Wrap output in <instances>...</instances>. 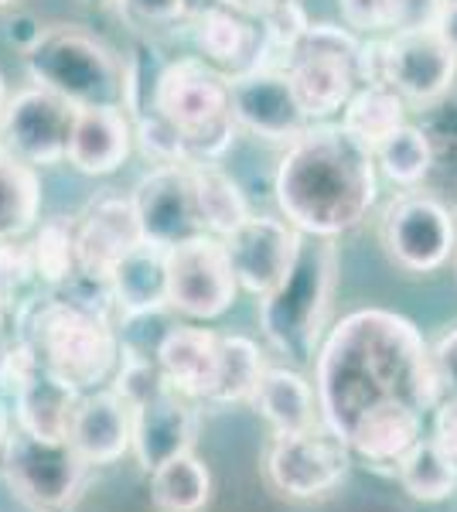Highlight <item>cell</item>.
Listing matches in <instances>:
<instances>
[{
    "mask_svg": "<svg viewBox=\"0 0 457 512\" xmlns=\"http://www.w3.org/2000/svg\"><path fill=\"white\" fill-rule=\"evenodd\" d=\"M321 424L338 437L376 407L406 403L434 410L440 403L434 352L413 321L382 308H362L338 321L314 359Z\"/></svg>",
    "mask_w": 457,
    "mask_h": 512,
    "instance_id": "1",
    "label": "cell"
},
{
    "mask_svg": "<svg viewBox=\"0 0 457 512\" xmlns=\"http://www.w3.org/2000/svg\"><path fill=\"white\" fill-rule=\"evenodd\" d=\"M277 202L297 233L331 239L376 202V151L345 123H311L277 168Z\"/></svg>",
    "mask_w": 457,
    "mask_h": 512,
    "instance_id": "2",
    "label": "cell"
},
{
    "mask_svg": "<svg viewBox=\"0 0 457 512\" xmlns=\"http://www.w3.org/2000/svg\"><path fill=\"white\" fill-rule=\"evenodd\" d=\"M21 338L35 349L38 366L76 386L79 393L103 390L120 362V335L103 308L72 297H48L24 318Z\"/></svg>",
    "mask_w": 457,
    "mask_h": 512,
    "instance_id": "3",
    "label": "cell"
},
{
    "mask_svg": "<svg viewBox=\"0 0 457 512\" xmlns=\"http://www.w3.org/2000/svg\"><path fill=\"white\" fill-rule=\"evenodd\" d=\"M335 287V250L331 243H301L290 274L260 297L263 338L287 366H307L318 359L324 318Z\"/></svg>",
    "mask_w": 457,
    "mask_h": 512,
    "instance_id": "4",
    "label": "cell"
},
{
    "mask_svg": "<svg viewBox=\"0 0 457 512\" xmlns=\"http://www.w3.org/2000/svg\"><path fill=\"white\" fill-rule=\"evenodd\" d=\"M154 113L185 140L191 161H212L232 144V82L205 59H178L154 82Z\"/></svg>",
    "mask_w": 457,
    "mask_h": 512,
    "instance_id": "5",
    "label": "cell"
},
{
    "mask_svg": "<svg viewBox=\"0 0 457 512\" xmlns=\"http://www.w3.org/2000/svg\"><path fill=\"white\" fill-rule=\"evenodd\" d=\"M24 65L35 86L52 89L76 106H120L127 99L123 65L113 59L110 48L79 28H45L38 45L24 52Z\"/></svg>",
    "mask_w": 457,
    "mask_h": 512,
    "instance_id": "6",
    "label": "cell"
},
{
    "mask_svg": "<svg viewBox=\"0 0 457 512\" xmlns=\"http://www.w3.org/2000/svg\"><path fill=\"white\" fill-rule=\"evenodd\" d=\"M362 45L335 24H307L287 59V79L307 120L345 110L355 96Z\"/></svg>",
    "mask_w": 457,
    "mask_h": 512,
    "instance_id": "7",
    "label": "cell"
},
{
    "mask_svg": "<svg viewBox=\"0 0 457 512\" xmlns=\"http://www.w3.org/2000/svg\"><path fill=\"white\" fill-rule=\"evenodd\" d=\"M0 472L31 512H65L79 499L89 465L69 441L38 437L14 427L0 451Z\"/></svg>",
    "mask_w": 457,
    "mask_h": 512,
    "instance_id": "8",
    "label": "cell"
},
{
    "mask_svg": "<svg viewBox=\"0 0 457 512\" xmlns=\"http://www.w3.org/2000/svg\"><path fill=\"white\" fill-rule=\"evenodd\" d=\"M352 458L345 437L318 424L304 434H273L263 472L280 495L304 502L335 492L345 482Z\"/></svg>",
    "mask_w": 457,
    "mask_h": 512,
    "instance_id": "9",
    "label": "cell"
},
{
    "mask_svg": "<svg viewBox=\"0 0 457 512\" xmlns=\"http://www.w3.org/2000/svg\"><path fill=\"white\" fill-rule=\"evenodd\" d=\"M239 280L219 236H195L168 250V308L191 321L226 315L236 301Z\"/></svg>",
    "mask_w": 457,
    "mask_h": 512,
    "instance_id": "10",
    "label": "cell"
},
{
    "mask_svg": "<svg viewBox=\"0 0 457 512\" xmlns=\"http://www.w3.org/2000/svg\"><path fill=\"white\" fill-rule=\"evenodd\" d=\"M382 243L406 274H434L457 253V226L434 198H400L382 222Z\"/></svg>",
    "mask_w": 457,
    "mask_h": 512,
    "instance_id": "11",
    "label": "cell"
},
{
    "mask_svg": "<svg viewBox=\"0 0 457 512\" xmlns=\"http://www.w3.org/2000/svg\"><path fill=\"white\" fill-rule=\"evenodd\" d=\"M79 106L72 99L52 93L45 86L21 89L7 99L0 134L4 147H11L28 164H55L69 154V137L76 127Z\"/></svg>",
    "mask_w": 457,
    "mask_h": 512,
    "instance_id": "12",
    "label": "cell"
},
{
    "mask_svg": "<svg viewBox=\"0 0 457 512\" xmlns=\"http://www.w3.org/2000/svg\"><path fill=\"white\" fill-rule=\"evenodd\" d=\"M130 198H134L144 243L171 250V246L188 243V239L205 233L202 212H198V198H195L191 164L154 168L151 175H144L137 181Z\"/></svg>",
    "mask_w": 457,
    "mask_h": 512,
    "instance_id": "13",
    "label": "cell"
},
{
    "mask_svg": "<svg viewBox=\"0 0 457 512\" xmlns=\"http://www.w3.org/2000/svg\"><path fill=\"white\" fill-rule=\"evenodd\" d=\"M222 243H226V250H229L239 287L263 297L290 274L304 239L290 222H280L270 216H249L243 226H239L236 233H229Z\"/></svg>",
    "mask_w": 457,
    "mask_h": 512,
    "instance_id": "14",
    "label": "cell"
},
{
    "mask_svg": "<svg viewBox=\"0 0 457 512\" xmlns=\"http://www.w3.org/2000/svg\"><path fill=\"white\" fill-rule=\"evenodd\" d=\"M229 82L236 123L253 130L256 137L277 140V144H294L311 127L307 113L297 103L287 72L260 65V69H249L243 76H232Z\"/></svg>",
    "mask_w": 457,
    "mask_h": 512,
    "instance_id": "15",
    "label": "cell"
},
{
    "mask_svg": "<svg viewBox=\"0 0 457 512\" xmlns=\"http://www.w3.org/2000/svg\"><path fill=\"white\" fill-rule=\"evenodd\" d=\"M386 48V86L417 103H434L451 89L457 72V55L444 45L437 28L427 31H400Z\"/></svg>",
    "mask_w": 457,
    "mask_h": 512,
    "instance_id": "16",
    "label": "cell"
},
{
    "mask_svg": "<svg viewBox=\"0 0 457 512\" xmlns=\"http://www.w3.org/2000/svg\"><path fill=\"white\" fill-rule=\"evenodd\" d=\"M79 274L96 284H106L116 263L134 246L144 243L134 198H99L82 212L79 226Z\"/></svg>",
    "mask_w": 457,
    "mask_h": 512,
    "instance_id": "17",
    "label": "cell"
},
{
    "mask_svg": "<svg viewBox=\"0 0 457 512\" xmlns=\"http://www.w3.org/2000/svg\"><path fill=\"white\" fill-rule=\"evenodd\" d=\"M69 444L89 468L116 465L123 454L134 451V407L110 386L82 393L69 427Z\"/></svg>",
    "mask_w": 457,
    "mask_h": 512,
    "instance_id": "18",
    "label": "cell"
},
{
    "mask_svg": "<svg viewBox=\"0 0 457 512\" xmlns=\"http://www.w3.org/2000/svg\"><path fill=\"white\" fill-rule=\"evenodd\" d=\"M195 400L174 393L171 386L164 393L151 396L134 410V458L147 475L161 468L164 461L188 454L195 444Z\"/></svg>",
    "mask_w": 457,
    "mask_h": 512,
    "instance_id": "19",
    "label": "cell"
},
{
    "mask_svg": "<svg viewBox=\"0 0 457 512\" xmlns=\"http://www.w3.org/2000/svg\"><path fill=\"white\" fill-rule=\"evenodd\" d=\"M134 151V123L116 103L79 106L65 161L82 175H113Z\"/></svg>",
    "mask_w": 457,
    "mask_h": 512,
    "instance_id": "20",
    "label": "cell"
},
{
    "mask_svg": "<svg viewBox=\"0 0 457 512\" xmlns=\"http://www.w3.org/2000/svg\"><path fill=\"white\" fill-rule=\"evenodd\" d=\"M219 345L222 335L209 332V328H168L157 345V366H161L171 390L188 396V400H209L215 373H219Z\"/></svg>",
    "mask_w": 457,
    "mask_h": 512,
    "instance_id": "21",
    "label": "cell"
},
{
    "mask_svg": "<svg viewBox=\"0 0 457 512\" xmlns=\"http://www.w3.org/2000/svg\"><path fill=\"white\" fill-rule=\"evenodd\" d=\"M110 304L123 318L161 315L168 308V250L154 243L134 246L106 280Z\"/></svg>",
    "mask_w": 457,
    "mask_h": 512,
    "instance_id": "22",
    "label": "cell"
},
{
    "mask_svg": "<svg viewBox=\"0 0 457 512\" xmlns=\"http://www.w3.org/2000/svg\"><path fill=\"white\" fill-rule=\"evenodd\" d=\"M423 437V414L406 403H386V407L369 410L352 434L345 437L355 458L369 461L376 468H393L403 461V454Z\"/></svg>",
    "mask_w": 457,
    "mask_h": 512,
    "instance_id": "23",
    "label": "cell"
},
{
    "mask_svg": "<svg viewBox=\"0 0 457 512\" xmlns=\"http://www.w3.org/2000/svg\"><path fill=\"white\" fill-rule=\"evenodd\" d=\"M253 403L273 434H304L321 424L318 390L294 366H267Z\"/></svg>",
    "mask_w": 457,
    "mask_h": 512,
    "instance_id": "24",
    "label": "cell"
},
{
    "mask_svg": "<svg viewBox=\"0 0 457 512\" xmlns=\"http://www.w3.org/2000/svg\"><path fill=\"white\" fill-rule=\"evenodd\" d=\"M195 45L202 52V59L222 69L226 76H243L249 69H260V62L253 55H260L263 35H256L246 24L243 14L229 11L222 4H212L198 14L195 28Z\"/></svg>",
    "mask_w": 457,
    "mask_h": 512,
    "instance_id": "25",
    "label": "cell"
},
{
    "mask_svg": "<svg viewBox=\"0 0 457 512\" xmlns=\"http://www.w3.org/2000/svg\"><path fill=\"white\" fill-rule=\"evenodd\" d=\"M82 393L76 386L62 383L58 376L38 369L28 383L14 390V424L28 434L55 437V441H69V427L76 417Z\"/></svg>",
    "mask_w": 457,
    "mask_h": 512,
    "instance_id": "26",
    "label": "cell"
},
{
    "mask_svg": "<svg viewBox=\"0 0 457 512\" xmlns=\"http://www.w3.org/2000/svg\"><path fill=\"white\" fill-rule=\"evenodd\" d=\"M41 181L35 164L0 144V243L21 239L38 222Z\"/></svg>",
    "mask_w": 457,
    "mask_h": 512,
    "instance_id": "27",
    "label": "cell"
},
{
    "mask_svg": "<svg viewBox=\"0 0 457 512\" xmlns=\"http://www.w3.org/2000/svg\"><path fill=\"white\" fill-rule=\"evenodd\" d=\"M212 499V472L195 454H178L151 472V502L157 512H202Z\"/></svg>",
    "mask_w": 457,
    "mask_h": 512,
    "instance_id": "28",
    "label": "cell"
},
{
    "mask_svg": "<svg viewBox=\"0 0 457 512\" xmlns=\"http://www.w3.org/2000/svg\"><path fill=\"white\" fill-rule=\"evenodd\" d=\"M263 373H267V366H263V352L256 349V342H249L243 335H222L219 373H215V386L205 403H212V407L253 403Z\"/></svg>",
    "mask_w": 457,
    "mask_h": 512,
    "instance_id": "29",
    "label": "cell"
},
{
    "mask_svg": "<svg viewBox=\"0 0 457 512\" xmlns=\"http://www.w3.org/2000/svg\"><path fill=\"white\" fill-rule=\"evenodd\" d=\"M396 478H400L403 492L413 502L434 506V502H447L457 492V465L437 448L430 437H420L403 461L396 465Z\"/></svg>",
    "mask_w": 457,
    "mask_h": 512,
    "instance_id": "30",
    "label": "cell"
},
{
    "mask_svg": "<svg viewBox=\"0 0 457 512\" xmlns=\"http://www.w3.org/2000/svg\"><path fill=\"white\" fill-rule=\"evenodd\" d=\"M191 175H195V198H198L205 233L219 239L236 233L249 219V205L236 181L222 175L219 168H212L209 161H191Z\"/></svg>",
    "mask_w": 457,
    "mask_h": 512,
    "instance_id": "31",
    "label": "cell"
},
{
    "mask_svg": "<svg viewBox=\"0 0 457 512\" xmlns=\"http://www.w3.org/2000/svg\"><path fill=\"white\" fill-rule=\"evenodd\" d=\"M345 130H352L365 147H376L406 123L403 96L393 86H365L345 106Z\"/></svg>",
    "mask_w": 457,
    "mask_h": 512,
    "instance_id": "32",
    "label": "cell"
},
{
    "mask_svg": "<svg viewBox=\"0 0 457 512\" xmlns=\"http://www.w3.org/2000/svg\"><path fill=\"white\" fill-rule=\"evenodd\" d=\"M35 253V274L41 284L62 287L79 274V239H76V222L72 219H45L31 243Z\"/></svg>",
    "mask_w": 457,
    "mask_h": 512,
    "instance_id": "33",
    "label": "cell"
},
{
    "mask_svg": "<svg viewBox=\"0 0 457 512\" xmlns=\"http://www.w3.org/2000/svg\"><path fill=\"white\" fill-rule=\"evenodd\" d=\"M376 161L382 164L396 185H417L430 171V144L417 127H403L376 147Z\"/></svg>",
    "mask_w": 457,
    "mask_h": 512,
    "instance_id": "34",
    "label": "cell"
},
{
    "mask_svg": "<svg viewBox=\"0 0 457 512\" xmlns=\"http://www.w3.org/2000/svg\"><path fill=\"white\" fill-rule=\"evenodd\" d=\"M134 140L140 144V151L154 161V168H168V164H191V154L181 140L178 130L171 127L161 113H151L134 127Z\"/></svg>",
    "mask_w": 457,
    "mask_h": 512,
    "instance_id": "35",
    "label": "cell"
},
{
    "mask_svg": "<svg viewBox=\"0 0 457 512\" xmlns=\"http://www.w3.org/2000/svg\"><path fill=\"white\" fill-rule=\"evenodd\" d=\"M447 0H389V31H427L437 28Z\"/></svg>",
    "mask_w": 457,
    "mask_h": 512,
    "instance_id": "36",
    "label": "cell"
},
{
    "mask_svg": "<svg viewBox=\"0 0 457 512\" xmlns=\"http://www.w3.org/2000/svg\"><path fill=\"white\" fill-rule=\"evenodd\" d=\"M123 11L144 24H171L191 11V0H120Z\"/></svg>",
    "mask_w": 457,
    "mask_h": 512,
    "instance_id": "37",
    "label": "cell"
},
{
    "mask_svg": "<svg viewBox=\"0 0 457 512\" xmlns=\"http://www.w3.org/2000/svg\"><path fill=\"white\" fill-rule=\"evenodd\" d=\"M434 373L440 400H457V328L434 345Z\"/></svg>",
    "mask_w": 457,
    "mask_h": 512,
    "instance_id": "38",
    "label": "cell"
},
{
    "mask_svg": "<svg viewBox=\"0 0 457 512\" xmlns=\"http://www.w3.org/2000/svg\"><path fill=\"white\" fill-rule=\"evenodd\" d=\"M348 28L389 31V0H338Z\"/></svg>",
    "mask_w": 457,
    "mask_h": 512,
    "instance_id": "39",
    "label": "cell"
},
{
    "mask_svg": "<svg viewBox=\"0 0 457 512\" xmlns=\"http://www.w3.org/2000/svg\"><path fill=\"white\" fill-rule=\"evenodd\" d=\"M430 441L457 465V400H440L434 407V427H430Z\"/></svg>",
    "mask_w": 457,
    "mask_h": 512,
    "instance_id": "40",
    "label": "cell"
},
{
    "mask_svg": "<svg viewBox=\"0 0 457 512\" xmlns=\"http://www.w3.org/2000/svg\"><path fill=\"white\" fill-rule=\"evenodd\" d=\"M41 35H45V28H41V21H35L31 14H18V18L11 21V31H7V38H11L21 52H31L41 41Z\"/></svg>",
    "mask_w": 457,
    "mask_h": 512,
    "instance_id": "41",
    "label": "cell"
},
{
    "mask_svg": "<svg viewBox=\"0 0 457 512\" xmlns=\"http://www.w3.org/2000/svg\"><path fill=\"white\" fill-rule=\"evenodd\" d=\"M215 4L229 7V11L243 14V18H267L277 4H284V0H215Z\"/></svg>",
    "mask_w": 457,
    "mask_h": 512,
    "instance_id": "42",
    "label": "cell"
},
{
    "mask_svg": "<svg viewBox=\"0 0 457 512\" xmlns=\"http://www.w3.org/2000/svg\"><path fill=\"white\" fill-rule=\"evenodd\" d=\"M437 35L444 38V45L457 55V0H447L444 4L440 21H437Z\"/></svg>",
    "mask_w": 457,
    "mask_h": 512,
    "instance_id": "43",
    "label": "cell"
},
{
    "mask_svg": "<svg viewBox=\"0 0 457 512\" xmlns=\"http://www.w3.org/2000/svg\"><path fill=\"white\" fill-rule=\"evenodd\" d=\"M14 410H7V403L0 400V451H4V444H7V437L14 434Z\"/></svg>",
    "mask_w": 457,
    "mask_h": 512,
    "instance_id": "44",
    "label": "cell"
},
{
    "mask_svg": "<svg viewBox=\"0 0 457 512\" xmlns=\"http://www.w3.org/2000/svg\"><path fill=\"white\" fill-rule=\"evenodd\" d=\"M4 110H7V93H4V76H0V120H4Z\"/></svg>",
    "mask_w": 457,
    "mask_h": 512,
    "instance_id": "45",
    "label": "cell"
},
{
    "mask_svg": "<svg viewBox=\"0 0 457 512\" xmlns=\"http://www.w3.org/2000/svg\"><path fill=\"white\" fill-rule=\"evenodd\" d=\"M14 4V0H0V7H11Z\"/></svg>",
    "mask_w": 457,
    "mask_h": 512,
    "instance_id": "46",
    "label": "cell"
},
{
    "mask_svg": "<svg viewBox=\"0 0 457 512\" xmlns=\"http://www.w3.org/2000/svg\"><path fill=\"white\" fill-rule=\"evenodd\" d=\"M454 256H457V253H454Z\"/></svg>",
    "mask_w": 457,
    "mask_h": 512,
    "instance_id": "47",
    "label": "cell"
}]
</instances>
